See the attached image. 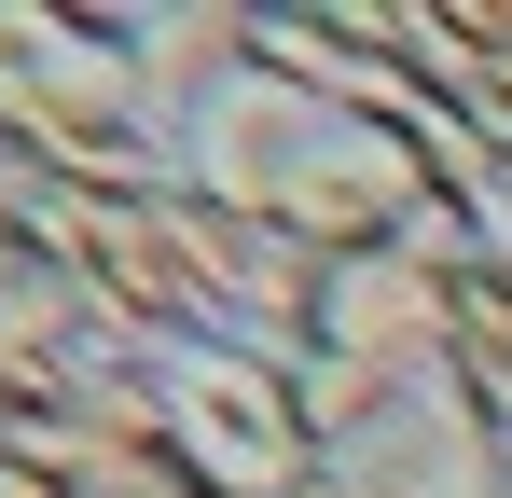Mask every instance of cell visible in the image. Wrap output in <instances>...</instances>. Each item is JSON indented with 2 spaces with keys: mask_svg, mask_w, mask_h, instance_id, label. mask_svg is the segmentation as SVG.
Wrapping results in <instances>:
<instances>
[{
  "mask_svg": "<svg viewBox=\"0 0 512 498\" xmlns=\"http://www.w3.org/2000/svg\"><path fill=\"white\" fill-rule=\"evenodd\" d=\"M180 180L222 194V208L263 222V236H291L305 263L402 249V236L485 249L471 208H457V153H443V139L388 125V111H346V97L263 70V56H236V70L180 111Z\"/></svg>",
  "mask_w": 512,
  "mask_h": 498,
  "instance_id": "obj_1",
  "label": "cell"
},
{
  "mask_svg": "<svg viewBox=\"0 0 512 498\" xmlns=\"http://www.w3.org/2000/svg\"><path fill=\"white\" fill-rule=\"evenodd\" d=\"M0 153L28 166V194H167L180 97L153 83L125 14L0 0Z\"/></svg>",
  "mask_w": 512,
  "mask_h": 498,
  "instance_id": "obj_2",
  "label": "cell"
},
{
  "mask_svg": "<svg viewBox=\"0 0 512 498\" xmlns=\"http://www.w3.org/2000/svg\"><path fill=\"white\" fill-rule=\"evenodd\" d=\"M153 415H167L180 471L208 498H319V402L291 346H167L153 360Z\"/></svg>",
  "mask_w": 512,
  "mask_h": 498,
  "instance_id": "obj_3",
  "label": "cell"
},
{
  "mask_svg": "<svg viewBox=\"0 0 512 498\" xmlns=\"http://www.w3.org/2000/svg\"><path fill=\"white\" fill-rule=\"evenodd\" d=\"M319 402V498H512L499 443L457 374H416V388H374V374H305Z\"/></svg>",
  "mask_w": 512,
  "mask_h": 498,
  "instance_id": "obj_4",
  "label": "cell"
},
{
  "mask_svg": "<svg viewBox=\"0 0 512 498\" xmlns=\"http://www.w3.org/2000/svg\"><path fill=\"white\" fill-rule=\"evenodd\" d=\"M485 249H346L319 263V305H305V374H374V388H416V374H457V277Z\"/></svg>",
  "mask_w": 512,
  "mask_h": 498,
  "instance_id": "obj_5",
  "label": "cell"
},
{
  "mask_svg": "<svg viewBox=\"0 0 512 498\" xmlns=\"http://www.w3.org/2000/svg\"><path fill=\"white\" fill-rule=\"evenodd\" d=\"M97 360H111L97 291L56 263V236L14 208V222H0V402H14V415H56Z\"/></svg>",
  "mask_w": 512,
  "mask_h": 498,
  "instance_id": "obj_6",
  "label": "cell"
},
{
  "mask_svg": "<svg viewBox=\"0 0 512 498\" xmlns=\"http://www.w3.org/2000/svg\"><path fill=\"white\" fill-rule=\"evenodd\" d=\"M457 388H471V415H485V443L512 471V263L457 277Z\"/></svg>",
  "mask_w": 512,
  "mask_h": 498,
  "instance_id": "obj_7",
  "label": "cell"
},
{
  "mask_svg": "<svg viewBox=\"0 0 512 498\" xmlns=\"http://www.w3.org/2000/svg\"><path fill=\"white\" fill-rule=\"evenodd\" d=\"M457 208H471L485 263H512V125L499 139H457Z\"/></svg>",
  "mask_w": 512,
  "mask_h": 498,
  "instance_id": "obj_8",
  "label": "cell"
},
{
  "mask_svg": "<svg viewBox=\"0 0 512 498\" xmlns=\"http://www.w3.org/2000/svg\"><path fill=\"white\" fill-rule=\"evenodd\" d=\"M14 208H28V166H14V153H0V222H14Z\"/></svg>",
  "mask_w": 512,
  "mask_h": 498,
  "instance_id": "obj_9",
  "label": "cell"
}]
</instances>
